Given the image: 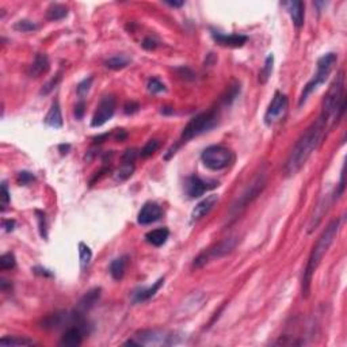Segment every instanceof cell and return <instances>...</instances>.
Instances as JSON below:
<instances>
[{
    "instance_id": "1",
    "label": "cell",
    "mask_w": 347,
    "mask_h": 347,
    "mask_svg": "<svg viewBox=\"0 0 347 347\" xmlns=\"http://www.w3.org/2000/svg\"><path fill=\"white\" fill-rule=\"evenodd\" d=\"M327 129H330L327 121L323 117H319L309 128L306 129L301 137L298 138V141L294 145V148L291 149L290 155L286 160L285 169H284L288 176L296 175L302 169L306 160L311 158L312 153L315 152L317 147L320 145Z\"/></svg>"
},
{
    "instance_id": "2",
    "label": "cell",
    "mask_w": 347,
    "mask_h": 347,
    "mask_svg": "<svg viewBox=\"0 0 347 347\" xmlns=\"http://www.w3.org/2000/svg\"><path fill=\"white\" fill-rule=\"evenodd\" d=\"M339 230H341V219L331 221L326 230L323 231L320 237L317 239L316 244L313 245L311 255L308 258V263H306L305 271H304V277H302V296L304 297L309 296L312 277H313L315 271L317 270V267L320 265L323 256L326 255V252L331 247L334 240L337 239Z\"/></svg>"
},
{
    "instance_id": "3",
    "label": "cell",
    "mask_w": 347,
    "mask_h": 347,
    "mask_svg": "<svg viewBox=\"0 0 347 347\" xmlns=\"http://www.w3.org/2000/svg\"><path fill=\"white\" fill-rule=\"evenodd\" d=\"M345 109H346L345 73H343V71H341L324 95L320 117L324 118L328 123V128H331L342 118Z\"/></svg>"
},
{
    "instance_id": "4",
    "label": "cell",
    "mask_w": 347,
    "mask_h": 347,
    "mask_svg": "<svg viewBox=\"0 0 347 347\" xmlns=\"http://www.w3.org/2000/svg\"><path fill=\"white\" fill-rule=\"evenodd\" d=\"M217 121H219V112L217 109H212L209 112H204L195 116L194 118L190 119V122L184 126L183 132L179 137L178 143L174 145L173 148L170 149L169 153L166 155V159H170L173 155L176 153L183 144L189 143L190 140H193L194 137H198L204 133L209 132L210 129H213L217 125Z\"/></svg>"
},
{
    "instance_id": "5",
    "label": "cell",
    "mask_w": 347,
    "mask_h": 347,
    "mask_svg": "<svg viewBox=\"0 0 347 347\" xmlns=\"http://www.w3.org/2000/svg\"><path fill=\"white\" fill-rule=\"evenodd\" d=\"M337 61L338 56L335 53H332V52L323 55V56L317 60L316 73L313 75V77H312L311 80L306 83L305 87H304L301 95H300V99H298V108H301L302 105L306 102V99H308V97L311 95L312 92L316 91L319 87L326 83V80L328 79V76H330V73H331L332 69H334V66L337 64Z\"/></svg>"
},
{
    "instance_id": "6",
    "label": "cell",
    "mask_w": 347,
    "mask_h": 347,
    "mask_svg": "<svg viewBox=\"0 0 347 347\" xmlns=\"http://www.w3.org/2000/svg\"><path fill=\"white\" fill-rule=\"evenodd\" d=\"M201 160L205 167L213 171L227 169L233 162V153L223 145H210L201 155Z\"/></svg>"
},
{
    "instance_id": "7",
    "label": "cell",
    "mask_w": 347,
    "mask_h": 347,
    "mask_svg": "<svg viewBox=\"0 0 347 347\" xmlns=\"http://www.w3.org/2000/svg\"><path fill=\"white\" fill-rule=\"evenodd\" d=\"M266 186V176L265 174L262 173L259 175H256L255 179L252 180V183L248 186V189L245 190L243 194L240 195L239 199L236 201L235 204L232 205V208L230 210V216L232 219H235L243 212V210L248 206V205L262 193V190L265 189Z\"/></svg>"
},
{
    "instance_id": "8",
    "label": "cell",
    "mask_w": 347,
    "mask_h": 347,
    "mask_svg": "<svg viewBox=\"0 0 347 347\" xmlns=\"http://www.w3.org/2000/svg\"><path fill=\"white\" fill-rule=\"evenodd\" d=\"M236 241H237L236 237H230V239H225L223 240V241H220L219 244L215 245V247H212V248H209V250L201 252V254H199V255L194 259L193 267L199 269V267H202V266H205L206 263H209L210 260L220 259L221 256L227 255L228 252H231V251L235 248Z\"/></svg>"
},
{
    "instance_id": "9",
    "label": "cell",
    "mask_w": 347,
    "mask_h": 347,
    "mask_svg": "<svg viewBox=\"0 0 347 347\" xmlns=\"http://www.w3.org/2000/svg\"><path fill=\"white\" fill-rule=\"evenodd\" d=\"M289 108V101L288 97L282 92H276L274 98L271 99L269 108L265 114V123L267 126H273L278 123L281 119H284Z\"/></svg>"
},
{
    "instance_id": "10",
    "label": "cell",
    "mask_w": 347,
    "mask_h": 347,
    "mask_svg": "<svg viewBox=\"0 0 347 347\" xmlns=\"http://www.w3.org/2000/svg\"><path fill=\"white\" fill-rule=\"evenodd\" d=\"M116 98L113 95H106L101 99V102L98 105L97 110L94 113L91 119L92 128H101L105 123L108 122L109 119H112V117L116 113Z\"/></svg>"
},
{
    "instance_id": "11",
    "label": "cell",
    "mask_w": 347,
    "mask_h": 347,
    "mask_svg": "<svg viewBox=\"0 0 347 347\" xmlns=\"http://www.w3.org/2000/svg\"><path fill=\"white\" fill-rule=\"evenodd\" d=\"M136 345L137 346H158V345H174L175 342V337H173L171 334L167 332L156 331V330H147V331L138 332L137 335L134 337Z\"/></svg>"
},
{
    "instance_id": "12",
    "label": "cell",
    "mask_w": 347,
    "mask_h": 347,
    "mask_svg": "<svg viewBox=\"0 0 347 347\" xmlns=\"http://www.w3.org/2000/svg\"><path fill=\"white\" fill-rule=\"evenodd\" d=\"M217 186H219V182L216 180H205L197 175H193L186 180V193L190 198H198L206 191L216 189Z\"/></svg>"
},
{
    "instance_id": "13",
    "label": "cell",
    "mask_w": 347,
    "mask_h": 347,
    "mask_svg": "<svg viewBox=\"0 0 347 347\" xmlns=\"http://www.w3.org/2000/svg\"><path fill=\"white\" fill-rule=\"evenodd\" d=\"M163 216V210L155 202H147L138 212L137 223L140 225H149L156 223Z\"/></svg>"
},
{
    "instance_id": "14",
    "label": "cell",
    "mask_w": 347,
    "mask_h": 347,
    "mask_svg": "<svg viewBox=\"0 0 347 347\" xmlns=\"http://www.w3.org/2000/svg\"><path fill=\"white\" fill-rule=\"evenodd\" d=\"M87 331L86 326H80V324H72L71 327H68L65 332L62 334L60 345L61 346H80L83 341V335Z\"/></svg>"
},
{
    "instance_id": "15",
    "label": "cell",
    "mask_w": 347,
    "mask_h": 347,
    "mask_svg": "<svg viewBox=\"0 0 347 347\" xmlns=\"http://www.w3.org/2000/svg\"><path fill=\"white\" fill-rule=\"evenodd\" d=\"M212 37L219 45L227 48H241L247 42V37L241 34H224L220 31L212 30Z\"/></svg>"
},
{
    "instance_id": "16",
    "label": "cell",
    "mask_w": 347,
    "mask_h": 347,
    "mask_svg": "<svg viewBox=\"0 0 347 347\" xmlns=\"http://www.w3.org/2000/svg\"><path fill=\"white\" fill-rule=\"evenodd\" d=\"M330 198H331V194H327L323 195L322 198H320V201H319V204H317V206L315 208V212H313V215H312L311 220H309V224H308V232H309V233H312V232L319 227V224L322 223L323 217H324L327 210L330 208V204H331Z\"/></svg>"
},
{
    "instance_id": "17",
    "label": "cell",
    "mask_w": 347,
    "mask_h": 347,
    "mask_svg": "<svg viewBox=\"0 0 347 347\" xmlns=\"http://www.w3.org/2000/svg\"><path fill=\"white\" fill-rule=\"evenodd\" d=\"M219 202V195L216 194H210L208 195L206 198H204L201 202L195 205V208L191 212V220L193 221H198L202 217L209 213L210 210L215 208V205Z\"/></svg>"
},
{
    "instance_id": "18",
    "label": "cell",
    "mask_w": 347,
    "mask_h": 347,
    "mask_svg": "<svg viewBox=\"0 0 347 347\" xmlns=\"http://www.w3.org/2000/svg\"><path fill=\"white\" fill-rule=\"evenodd\" d=\"M282 5L285 7L288 14L290 15L293 25L296 27H301L304 25V8H305L304 3L294 0V1H285V3H282Z\"/></svg>"
},
{
    "instance_id": "19",
    "label": "cell",
    "mask_w": 347,
    "mask_h": 347,
    "mask_svg": "<svg viewBox=\"0 0 347 347\" xmlns=\"http://www.w3.org/2000/svg\"><path fill=\"white\" fill-rule=\"evenodd\" d=\"M48 71H49V58L44 53H38L29 66L27 75L30 77H38Z\"/></svg>"
},
{
    "instance_id": "20",
    "label": "cell",
    "mask_w": 347,
    "mask_h": 347,
    "mask_svg": "<svg viewBox=\"0 0 347 347\" xmlns=\"http://www.w3.org/2000/svg\"><path fill=\"white\" fill-rule=\"evenodd\" d=\"M45 123L48 126L55 129H60L62 128V116H61V108H60V103L58 101H55L52 103L51 109L49 112L46 114L45 117Z\"/></svg>"
},
{
    "instance_id": "21",
    "label": "cell",
    "mask_w": 347,
    "mask_h": 347,
    "mask_svg": "<svg viewBox=\"0 0 347 347\" xmlns=\"http://www.w3.org/2000/svg\"><path fill=\"white\" fill-rule=\"evenodd\" d=\"M99 297H101V288H95V289H92V290L87 291L86 294L82 297V300L79 301L77 311L82 312V313L90 311L92 306L97 304Z\"/></svg>"
},
{
    "instance_id": "22",
    "label": "cell",
    "mask_w": 347,
    "mask_h": 347,
    "mask_svg": "<svg viewBox=\"0 0 347 347\" xmlns=\"http://www.w3.org/2000/svg\"><path fill=\"white\" fill-rule=\"evenodd\" d=\"M164 285V278H160V280H158V281L155 282L152 286H149V288H145V289H141V290H138L137 293H134V302H144L147 301V300H149L151 297H153L156 293L159 291V289L162 288V286Z\"/></svg>"
},
{
    "instance_id": "23",
    "label": "cell",
    "mask_w": 347,
    "mask_h": 347,
    "mask_svg": "<svg viewBox=\"0 0 347 347\" xmlns=\"http://www.w3.org/2000/svg\"><path fill=\"white\" fill-rule=\"evenodd\" d=\"M170 236V231L167 228H158V230H153L151 232H148L145 235V240L148 241L149 244L155 245V247H160L163 245Z\"/></svg>"
},
{
    "instance_id": "24",
    "label": "cell",
    "mask_w": 347,
    "mask_h": 347,
    "mask_svg": "<svg viewBox=\"0 0 347 347\" xmlns=\"http://www.w3.org/2000/svg\"><path fill=\"white\" fill-rule=\"evenodd\" d=\"M126 265H128V256L125 255L119 256L110 263V274L116 281L122 280L125 276V270H126Z\"/></svg>"
},
{
    "instance_id": "25",
    "label": "cell",
    "mask_w": 347,
    "mask_h": 347,
    "mask_svg": "<svg viewBox=\"0 0 347 347\" xmlns=\"http://www.w3.org/2000/svg\"><path fill=\"white\" fill-rule=\"evenodd\" d=\"M66 15H68V8L64 4L58 3H53L46 10V18L49 21H61Z\"/></svg>"
},
{
    "instance_id": "26",
    "label": "cell",
    "mask_w": 347,
    "mask_h": 347,
    "mask_svg": "<svg viewBox=\"0 0 347 347\" xmlns=\"http://www.w3.org/2000/svg\"><path fill=\"white\" fill-rule=\"evenodd\" d=\"M34 345L33 341L25 337H4L0 341L1 347H16V346H31Z\"/></svg>"
},
{
    "instance_id": "27",
    "label": "cell",
    "mask_w": 347,
    "mask_h": 347,
    "mask_svg": "<svg viewBox=\"0 0 347 347\" xmlns=\"http://www.w3.org/2000/svg\"><path fill=\"white\" fill-rule=\"evenodd\" d=\"M79 259H80V269L84 270L87 266L90 265L92 259V251L84 243H79Z\"/></svg>"
},
{
    "instance_id": "28",
    "label": "cell",
    "mask_w": 347,
    "mask_h": 347,
    "mask_svg": "<svg viewBox=\"0 0 347 347\" xmlns=\"http://www.w3.org/2000/svg\"><path fill=\"white\" fill-rule=\"evenodd\" d=\"M134 173V164H129V163H122L121 167L116 171L114 174V178L119 180V182H125L126 179H129Z\"/></svg>"
},
{
    "instance_id": "29",
    "label": "cell",
    "mask_w": 347,
    "mask_h": 347,
    "mask_svg": "<svg viewBox=\"0 0 347 347\" xmlns=\"http://www.w3.org/2000/svg\"><path fill=\"white\" fill-rule=\"evenodd\" d=\"M273 65H274V56L273 55H269L267 58H266L265 65L262 68V71L259 73V82L260 83H266L269 80V77L271 76L273 73Z\"/></svg>"
},
{
    "instance_id": "30",
    "label": "cell",
    "mask_w": 347,
    "mask_h": 347,
    "mask_svg": "<svg viewBox=\"0 0 347 347\" xmlns=\"http://www.w3.org/2000/svg\"><path fill=\"white\" fill-rule=\"evenodd\" d=\"M129 64V58L128 57L122 56V55H119V56H114L112 57V58H109L108 61H106V66L108 68H110V69H122V68H125V66H128Z\"/></svg>"
},
{
    "instance_id": "31",
    "label": "cell",
    "mask_w": 347,
    "mask_h": 347,
    "mask_svg": "<svg viewBox=\"0 0 347 347\" xmlns=\"http://www.w3.org/2000/svg\"><path fill=\"white\" fill-rule=\"evenodd\" d=\"M15 256L12 252H5L0 258V267L1 270H11L15 267Z\"/></svg>"
},
{
    "instance_id": "32",
    "label": "cell",
    "mask_w": 347,
    "mask_h": 347,
    "mask_svg": "<svg viewBox=\"0 0 347 347\" xmlns=\"http://www.w3.org/2000/svg\"><path fill=\"white\" fill-rule=\"evenodd\" d=\"M159 147H160L159 140H149L148 143L145 144V147L140 151V155H141L143 158H149L152 153H155L158 151Z\"/></svg>"
},
{
    "instance_id": "33",
    "label": "cell",
    "mask_w": 347,
    "mask_h": 347,
    "mask_svg": "<svg viewBox=\"0 0 347 347\" xmlns=\"http://www.w3.org/2000/svg\"><path fill=\"white\" fill-rule=\"evenodd\" d=\"M14 29L18 31H22V33H30V31L37 30V25L33 23L31 21L23 19V21L16 22L15 25H14Z\"/></svg>"
},
{
    "instance_id": "34",
    "label": "cell",
    "mask_w": 347,
    "mask_h": 347,
    "mask_svg": "<svg viewBox=\"0 0 347 347\" xmlns=\"http://www.w3.org/2000/svg\"><path fill=\"white\" fill-rule=\"evenodd\" d=\"M148 91L151 94H159V92L166 91V86L159 80L158 77H152L148 82Z\"/></svg>"
},
{
    "instance_id": "35",
    "label": "cell",
    "mask_w": 347,
    "mask_h": 347,
    "mask_svg": "<svg viewBox=\"0 0 347 347\" xmlns=\"http://www.w3.org/2000/svg\"><path fill=\"white\" fill-rule=\"evenodd\" d=\"M138 156V149L136 148H129L126 149L122 155V163H129V164H134L136 159Z\"/></svg>"
},
{
    "instance_id": "36",
    "label": "cell",
    "mask_w": 347,
    "mask_h": 347,
    "mask_svg": "<svg viewBox=\"0 0 347 347\" xmlns=\"http://www.w3.org/2000/svg\"><path fill=\"white\" fill-rule=\"evenodd\" d=\"M60 80H61V73H57L56 77H53L51 82H48L45 86H44V88L41 90V95H48L53 88H56V86L58 84Z\"/></svg>"
},
{
    "instance_id": "37",
    "label": "cell",
    "mask_w": 347,
    "mask_h": 347,
    "mask_svg": "<svg viewBox=\"0 0 347 347\" xmlns=\"http://www.w3.org/2000/svg\"><path fill=\"white\" fill-rule=\"evenodd\" d=\"M91 83H92V77H87V79H84L83 82L79 83V84H77V88H76L77 94H79L80 97H84L87 92H88V90H90Z\"/></svg>"
},
{
    "instance_id": "38",
    "label": "cell",
    "mask_w": 347,
    "mask_h": 347,
    "mask_svg": "<svg viewBox=\"0 0 347 347\" xmlns=\"http://www.w3.org/2000/svg\"><path fill=\"white\" fill-rule=\"evenodd\" d=\"M34 179H36L34 178V175L31 173H29V171H21V173L18 174V182H19V184H22V186L31 183Z\"/></svg>"
},
{
    "instance_id": "39",
    "label": "cell",
    "mask_w": 347,
    "mask_h": 347,
    "mask_svg": "<svg viewBox=\"0 0 347 347\" xmlns=\"http://www.w3.org/2000/svg\"><path fill=\"white\" fill-rule=\"evenodd\" d=\"M8 204H10V193H8V187L5 182H3L1 183V209L4 210Z\"/></svg>"
},
{
    "instance_id": "40",
    "label": "cell",
    "mask_w": 347,
    "mask_h": 347,
    "mask_svg": "<svg viewBox=\"0 0 347 347\" xmlns=\"http://www.w3.org/2000/svg\"><path fill=\"white\" fill-rule=\"evenodd\" d=\"M37 216H38V223H40V233H41V236L44 237V239H46V223H45V215L42 213V212H40V210H37L36 212Z\"/></svg>"
},
{
    "instance_id": "41",
    "label": "cell",
    "mask_w": 347,
    "mask_h": 347,
    "mask_svg": "<svg viewBox=\"0 0 347 347\" xmlns=\"http://www.w3.org/2000/svg\"><path fill=\"white\" fill-rule=\"evenodd\" d=\"M138 110H140V105H138L137 102H133V101H130V102H126L125 103V106H123V112L126 113V114H134V113H137Z\"/></svg>"
},
{
    "instance_id": "42",
    "label": "cell",
    "mask_w": 347,
    "mask_h": 347,
    "mask_svg": "<svg viewBox=\"0 0 347 347\" xmlns=\"http://www.w3.org/2000/svg\"><path fill=\"white\" fill-rule=\"evenodd\" d=\"M141 45H143L144 49H147V51H153V49H156V48H158L159 42L156 41L155 38H152V37H147Z\"/></svg>"
},
{
    "instance_id": "43",
    "label": "cell",
    "mask_w": 347,
    "mask_h": 347,
    "mask_svg": "<svg viewBox=\"0 0 347 347\" xmlns=\"http://www.w3.org/2000/svg\"><path fill=\"white\" fill-rule=\"evenodd\" d=\"M84 108H86L84 101H83V99H80V101H79V103H77L76 106H75V116H76L77 119H80V118L83 117V114H84Z\"/></svg>"
},
{
    "instance_id": "44",
    "label": "cell",
    "mask_w": 347,
    "mask_h": 347,
    "mask_svg": "<svg viewBox=\"0 0 347 347\" xmlns=\"http://www.w3.org/2000/svg\"><path fill=\"white\" fill-rule=\"evenodd\" d=\"M14 227H15V221L14 220H3V228H4L5 232L14 231Z\"/></svg>"
},
{
    "instance_id": "45",
    "label": "cell",
    "mask_w": 347,
    "mask_h": 347,
    "mask_svg": "<svg viewBox=\"0 0 347 347\" xmlns=\"http://www.w3.org/2000/svg\"><path fill=\"white\" fill-rule=\"evenodd\" d=\"M34 273H36V274H41V276H46V277L53 276L51 271L46 270V269H44V267H34Z\"/></svg>"
},
{
    "instance_id": "46",
    "label": "cell",
    "mask_w": 347,
    "mask_h": 347,
    "mask_svg": "<svg viewBox=\"0 0 347 347\" xmlns=\"http://www.w3.org/2000/svg\"><path fill=\"white\" fill-rule=\"evenodd\" d=\"M166 4H169L170 7H182L184 5V1H166Z\"/></svg>"
},
{
    "instance_id": "47",
    "label": "cell",
    "mask_w": 347,
    "mask_h": 347,
    "mask_svg": "<svg viewBox=\"0 0 347 347\" xmlns=\"http://www.w3.org/2000/svg\"><path fill=\"white\" fill-rule=\"evenodd\" d=\"M58 148H60L61 153H62V155H64V153H68V151H69V148H71V147H69L68 144H66V145H65V144H62V145H60Z\"/></svg>"
},
{
    "instance_id": "48",
    "label": "cell",
    "mask_w": 347,
    "mask_h": 347,
    "mask_svg": "<svg viewBox=\"0 0 347 347\" xmlns=\"http://www.w3.org/2000/svg\"><path fill=\"white\" fill-rule=\"evenodd\" d=\"M125 138H126V133L123 132V130H119V133H118V136H117L118 141H122V140H125Z\"/></svg>"
},
{
    "instance_id": "49",
    "label": "cell",
    "mask_w": 347,
    "mask_h": 347,
    "mask_svg": "<svg viewBox=\"0 0 347 347\" xmlns=\"http://www.w3.org/2000/svg\"><path fill=\"white\" fill-rule=\"evenodd\" d=\"M162 113H163V114H173V113H174V109H171V108H163V110H162Z\"/></svg>"
}]
</instances>
